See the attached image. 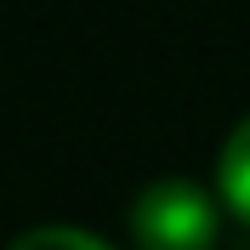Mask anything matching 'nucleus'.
I'll return each instance as SVG.
<instances>
[{
	"label": "nucleus",
	"mask_w": 250,
	"mask_h": 250,
	"mask_svg": "<svg viewBox=\"0 0 250 250\" xmlns=\"http://www.w3.org/2000/svg\"><path fill=\"white\" fill-rule=\"evenodd\" d=\"M6 250H114V245L91 228H74V222H40L29 233H17Z\"/></svg>",
	"instance_id": "nucleus-3"
},
{
	"label": "nucleus",
	"mask_w": 250,
	"mask_h": 250,
	"mask_svg": "<svg viewBox=\"0 0 250 250\" xmlns=\"http://www.w3.org/2000/svg\"><path fill=\"white\" fill-rule=\"evenodd\" d=\"M216 188L222 199L233 205L239 216L250 222V114L228 131V142H222V159H216Z\"/></svg>",
	"instance_id": "nucleus-2"
},
{
	"label": "nucleus",
	"mask_w": 250,
	"mask_h": 250,
	"mask_svg": "<svg viewBox=\"0 0 250 250\" xmlns=\"http://www.w3.org/2000/svg\"><path fill=\"white\" fill-rule=\"evenodd\" d=\"M131 233L142 250H210L216 245V199L193 176H154L131 199Z\"/></svg>",
	"instance_id": "nucleus-1"
}]
</instances>
